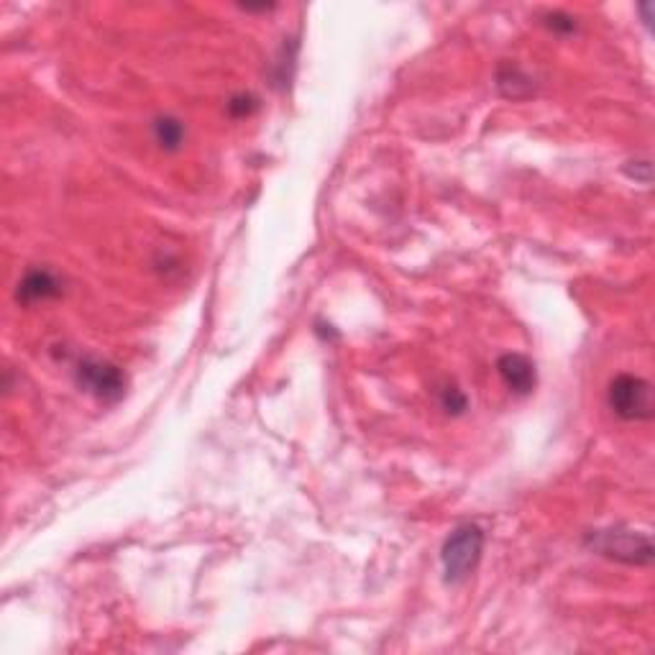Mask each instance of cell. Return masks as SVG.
<instances>
[{"instance_id":"3","label":"cell","mask_w":655,"mask_h":655,"mask_svg":"<svg viewBox=\"0 0 655 655\" xmlns=\"http://www.w3.org/2000/svg\"><path fill=\"white\" fill-rule=\"evenodd\" d=\"M607 402L617 418L650 420L653 418V389L635 374H620L609 382Z\"/></svg>"},{"instance_id":"9","label":"cell","mask_w":655,"mask_h":655,"mask_svg":"<svg viewBox=\"0 0 655 655\" xmlns=\"http://www.w3.org/2000/svg\"><path fill=\"white\" fill-rule=\"evenodd\" d=\"M441 405L448 415H461V412L466 410V405H469V400H466V395L461 392V389L448 384V387L441 392Z\"/></svg>"},{"instance_id":"10","label":"cell","mask_w":655,"mask_h":655,"mask_svg":"<svg viewBox=\"0 0 655 655\" xmlns=\"http://www.w3.org/2000/svg\"><path fill=\"white\" fill-rule=\"evenodd\" d=\"M259 108V100L254 98V95H236V98H231V103H228V113H231L233 118H246L251 116V113Z\"/></svg>"},{"instance_id":"2","label":"cell","mask_w":655,"mask_h":655,"mask_svg":"<svg viewBox=\"0 0 655 655\" xmlns=\"http://www.w3.org/2000/svg\"><path fill=\"white\" fill-rule=\"evenodd\" d=\"M589 548L599 556L612 558V561L627 563V566H648L653 563V543L645 533H632V530H597L589 535Z\"/></svg>"},{"instance_id":"4","label":"cell","mask_w":655,"mask_h":655,"mask_svg":"<svg viewBox=\"0 0 655 655\" xmlns=\"http://www.w3.org/2000/svg\"><path fill=\"white\" fill-rule=\"evenodd\" d=\"M77 384L100 402H118L126 392L123 371L103 359H82L77 366Z\"/></svg>"},{"instance_id":"7","label":"cell","mask_w":655,"mask_h":655,"mask_svg":"<svg viewBox=\"0 0 655 655\" xmlns=\"http://www.w3.org/2000/svg\"><path fill=\"white\" fill-rule=\"evenodd\" d=\"M497 90L505 98L522 100L535 93V80L528 72H522L517 64L502 62L497 67Z\"/></svg>"},{"instance_id":"5","label":"cell","mask_w":655,"mask_h":655,"mask_svg":"<svg viewBox=\"0 0 655 655\" xmlns=\"http://www.w3.org/2000/svg\"><path fill=\"white\" fill-rule=\"evenodd\" d=\"M497 371L502 382L507 384V389L515 392V395H530L535 389V382H538V377H535V364L522 354L499 356Z\"/></svg>"},{"instance_id":"11","label":"cell","mask_w":655,"mask_h":655,"mask_svg":"<svg viewBox=\"0 0 655 655\" xmlns=\"http://www.w3.org/2000/svg\"><path fill=\"white\" fill-rule=\"evenodd\" d=\"M543 24L548 26L551 31H556V34H574L576 31V18L566 16V13H561V11L548 13Z\"/></svg>"},{"instance_id":"6","label":"cell","mask_w":655,"mask_h":655,"mask_svg":"<svg viewBox=\"0 0 655 655\" xmlns=\"http://www.w3.org/2000/svg\"><path fill=\"white\" fill-rule=\"evenodd\" d=\"M59 295H62V282L49 269H31V272H26V277L18 282L16 292L18 302H24V305H39V302L54 300Z\"/></svg>"},{"instance_id":"1","label":"cell","mask_w":655,"mask_h":655,"mask_svg":"<svg viewBox=\"0 0 655 655\" xmlns=\"http://www.w3.org/2000/svg\"><path fill=\"white\" fill-rule=\"evenodd\" d=\"M484 553V530L479 525H461L443 543L441 561L448 584H461L474 574Z\"/></svg>"},{"instance_id":"8","label":"cell","mask_w":655,"mask_h":655,"mask_svg":"<svg viewBox=\"0 0 655 655\" xmlns=\"http://www.w3.org/2000/svg\"><path fill=\"white\" fill-rule=\"evenodd\" d=\"M154 139L164 151H177L185 144V126L172 116H162L154 121Z\"/></svg>"}]
</instances>
